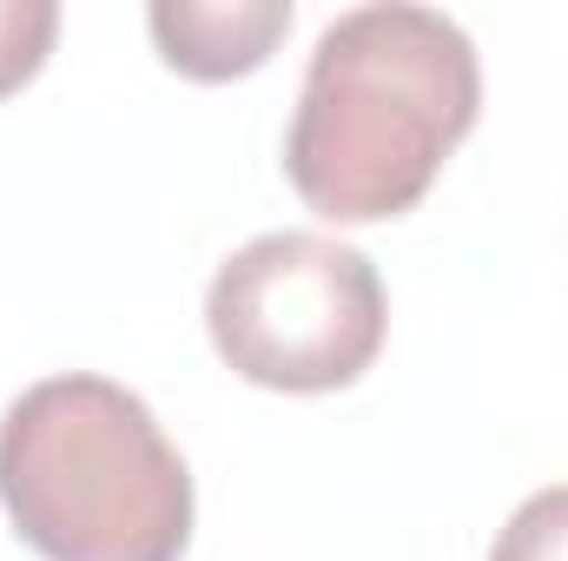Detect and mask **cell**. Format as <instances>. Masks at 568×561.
I'll use <instances>...</instances> for the list:
<instances>
[{
	"mask_svg": "<svg viewBox=\"0 0 568 561\" xmlns=\"http://www.w3.org/2000/svg\"><path fill=\"white\" fill-rule=\"evenodd\" d=\"M483 113L476 40L410 0L337 13L304 67L284 133L291 192L331 225L404 218Z\"/></svg>",
	"mask_w": 568,
	"mask_h": 561,
	"instance_id": "obj_1",
	"label": "cell"
},
{
	"mask_svg": "<svg viewBox=\"0 0 568 561\" xmlns=\"http://www.w3.org/2000/svg\"><path fill=\"white\" fill-rule=\"evenodd\" d=\"M0 509L40 561H179L192 469L126 384L73 370L7 404Z\"/></svg>",
	"mask_w": 568,
	"mask_h": 561,
	"instance_id": "obj_2",
	"label": "cell"
},
{
	"mask_svg": "<svg viewBox=\"0 0 568 561\" xmlns=\"http://www.w3.org/2000/svg\"><path fill=\"white\" fill-rule=\"evenodd\" d=\"M205 330L232 377L324 397L357 384L390 330L377 265L324 232H265L205 284Z\"/></svg>",
	"mask_w": 568,
	"mask_h": 561,
	"instance_id": "obj_3",
	"label": "cell"
},
{
	"mask_svg": "<svg viewBox=\"0 0 568 561\" xmlns=\"http://www.w3.org/2000/svg\"><path fill=\"white\" fill-rule=\"evenodd\" d=\"M152 47L185 80H245L291 33V0H152Z\"/></svg>",
	"mask_w": 568,
	"mask_h": 561,
	"instance_id": "obj_4",
	"label": "cell"
},
{
	"mask_svg": "<svg viewBox=\"0 0 568 561\" xmlns=\"http://www.w3.org/2000/svg\"><path fill=\"white\" fill-rule=\"evenodd\" d=\"M60 40V7L53 0H0V100L20 93Z\"/></svg>",
	"mask_w": 568,
	"mask_h": 561,
	"instance_id": "obj_5",
	"label": "cell"
},
{
	"mask_svg": "<svg viewBox=\"0 0 568 561\" xmlns=\"http://www.w3.org/2000/svg\"><path fill=\"white\" fill-rule=\"evenodd\" d=\"M489 561H568V482L536 489L496 536Z\"/></svg>",
	"mask_w": 568,
	"mask_h": 561,
	"instance_id": "obj_6",
	"label": "cell"
}]
</instances>
